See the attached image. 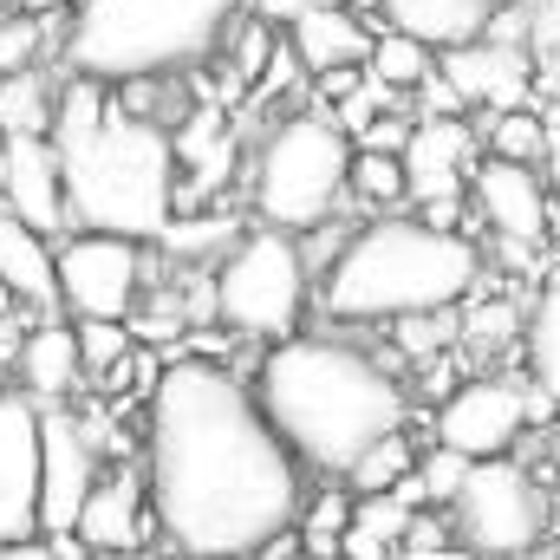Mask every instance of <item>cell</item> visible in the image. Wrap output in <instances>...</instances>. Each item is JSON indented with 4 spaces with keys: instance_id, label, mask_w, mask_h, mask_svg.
Wrapping results in <instances>:
<instances>
[{
    "instance_id": "6da1fadb",
    "label": "cell",
    "mask_w": 560,
    "mask_h": 560,
    "mask_svg": "<svg viewBox=\"0 0 560 560\" xmlns=\"http://www.w3.org/2000/svg\"><path fill=\"white\" fill-rule=\"evenodd\" d=\"M150 522L183 560H261L300 522L306 476L255 392L215 359H170L143 398Z\"/></svg>"
},
{
    "instance_id": "7a4b0ae2",
    "label": "cell",
    "mask_w": 560,
    "mask_h": 560,
    "mask_svg": "<svg viewBox=\"0 0 560 560\" xmlns=\"http://www.w3.org/2000/svg\"><path fill=\"white\" fill-rule=\"evenodd\" d=\"M255 405L293 450V463L332 482H346L365 443L411 423V392L398 372H385L372 352L346 339H313V332L275 339V352L255 372Z\"/></svg>"
},
{
    "instance_id": "3957f363",
    "label": "cell",
    "mask_w": 560,
    "mask_h": 560,
    "mask_svg": "<svg viewBox=\"0 0 560 560\" xmlns=\"http://www.w3.org/2000/svg\"><path fill=\"white\" fill-rule=\"evenodd\" d=\"M52 150L66 176V222L156 242L176 215V143L163 125L131 118L112 105V85L66 72L59 112H52Z\"/></svg>"
},
{
    "instance_id": "277c9868",
    "label": "cell",
    "mask_w": 560,
    "mask_h": 560,
    "mask_svg": "<svg viewBox=\"0 0 560 560\" xmlns=\"http://www.w3.org/2000/svg\"><path fill=\"white\" fill-rule=\"evenodd\" d=\"M482 280V248L463 229H430L418 215H378L352 229L346 255L319 280V313L339 326H392L405 313H443Z\"/></svg>"
},
{
    "instance_id": "5b68a950",
    "label": "cell",
    "mask_w": 560,
    "mask_h": 560,
    "mask_svg": "<svg viewBox=\"0 0 560 560\" xmlns=\"http://www.w3.org/2000/svg\"><path fill=\"white\" fill-rule=\"evenodd\" d=\"M242 0H72L59 66L98 85L118 79H183L222 52Z\"/></svg>"
},
{
    "instance_id": "8992f818",
    "label": "cell",
    "mask_w": 560,
    "mask_h": 560,
    "mask_svg": "<svg viewBox=\"0 0 560 560\" xmlns=\"http://www.w3.org/2000/svg\"><path fill=\"white\" fill-rule=\"evenodd\" d=\"M346 170H352V138L332 125V112H293L280 118L261 156H255V215L268 229H313L346 209Z\"/></svg>"
},
{
    "instance_id": "52a82bcc",
    "label": "cell",
    "mask_w": 560,
    "mask_h": 560,
    "mask_svg": "<svg viewBox=\"0 0 560 560\" xmlns=\"http://www.w3.org/2000/svg\"><path fill=\"white\" fill-rule=\"evenodd\" d=\"M313 280L300 268V242L287 229H248L229 242L215 268V319L242 339H293L306 319Z\"/></svg>"
},
{
    "instance_id": "ba28073f",
    "label": "cell",
    "mask_w": 560,
    "mask_h": 560,
    "mask_svg": "<svg viewBox=\"0 0 560 560\" xmlns=\"http://www.w3.org/2000/svg\"><path fill=\"white\" fill-rule=\"evenodd\" d=\"M443 515H450L456 548L476 560H528L555 528L548 489L535 482L528 463H509V456L469 463V476H463V489Z\"/></svg>"
},
{
    "instance_id": "9c48e42d",
    "label": "cell",
    "mask_w": 560,
    "mask_h": 560,
    "mask_svg": "<svg viewBox=\"0 0 560 560\" xmlns=\"http://www.w3.org/2000/svg\"><path fill=\"white\" fill-rule=\"evenodd\" d=\"M150 275V242L105 235V229H66L52 242L59 313L72 319H131Z\"/></svg>"
},
{
    "instance_id": "30bf717a",
    "label": "cell",
    "mask_w": 560,
    "mask_h": 560,
    "mask_svg": "<svg viewBox=\"0 0 560 560\" xmlns=\"http://www.w3.org/2000/svg\"><path fill=\"white\" fill-rule=\"evenodd\" d=\"M98 469H105L98 418L72 405H39V535L46 541L72 535Z\"/></svg>"
},
{
    "instance_id": "8fae6325",
    "label": "cell",
    "mask_w": 560,
    "mask_h": 560,
    "mask_svg": "<svg viewBox=\"0 0 560 560\" xmlns=\"http://www.w3.org/2000/svg\"><path fill=\"white\" fill-rule=\"evenodd\" d=\"M528 423H535V398L522 385H509V378H469V385H456V392L436 398L430 430H436L443 450H456L469 463H489V456H509L528 436Z\"/></svg>"
},
{
    "instance_id": "7c38bea8",
    "label": "cell",
    "mask_w": 560,
    "mask_h": 560,
    "mask_svg": "<svg viewBox=\"0 0 560 560\" xmlns=\"http://www.w3.org/2000/svg\"><path fill=\"white\" fill-rule=\"evenodd\" d=\"M469 189H476V209H482V222L495 229V242H502L509 255H528V248L548 242L555 209H548V183H541V170L509 163V156H476Z\"/></svg>"
},
{
    "instance_id": "4fadbf2b",
    "label": "cell",
    "mask_w": 560,
    "mask_h": 560,
    "mask_svg": "<svg viewBox=\"0 0 560 560\" xmlns=\"http://www.w3.org/2000/svg\"><path fill=\"white\" fill-rule=\"evenodd\" d=\"M436 79L456 92V105H482V112H515L535 98V52L528 46H495V39H469L436 52Z\"/></svg>"
},
{
    "instance_id": "5bb4252c",
    "label": "cell",
    "mask_w": 560,
    "mask_h": 560,
    "mask_svg": "<svg viewBox=\"0 0 560 560\" xmlns=\"http://www.w3.org/2000/svg\"><path fill=\"white\" fill-rule=\"evenodd\" d=\"M39 535V405L0 392V541Z\"/></svg>"
},
{
    "instance_id": "9a60e30c",
    "label": "cell",
    "mask_w": 560,
    "mask_h": 560,
    "mask_svg": "<svg viewBox=\"0 0 560 560\" xmlns=\"http://www.w3.org/2000/svg\"><path fill=\"white\" fill-rule=\"evenodd\" d=\"M150 489H143L138 463H118V469H98L79 522H72V541L85 555H143L150 541Z\"/></svg>"
},
{
    "instance_id": "2e32d148",
    "label": "cell",
    "mask_w": 560,
    "mask_h": 560,
    "mask_svg": "<svg viewBox=\"0 0 560 560\" xmlns=\"http://www.w3.org/2000/svg\"><path fill=\"white\" fill-rule=\"evenodd\" d=\"M0 209L20 215L39 235H66V176H59V150L52 138H7L0 143Z\"/></svg>"
},
{
    "instance_id": "e0dca14e",
    "label": "cell",
    "mask_w": 560,
    "mask_h": 560,
    "mask_svg": "<svg viewBox=\"0 0 560 560\" xmlns=\"http://www.w3.org/2000/svg\"><path fill=\"white\" fill-rule=\"evenodd\" d=\"M398 156H405L411 202H463V183L476 170V131L469 118H411V138Z\"/></svg>"
},
{
    "instance_id": "ac0fdd59",
    "label": "cell",
    "mask_w": 560,
    "mask_h": 560,
    "mask_svg": "<svg viewBox=\"0 0 560 560\" xmlns=\"http://www.w3.org/2000/svg\"><path fill=\"white\" fill-rule=\"evenodd\" d=\"M85 385V365H79V339H72V319H39L13 339V392L33 398V405H72V392Z\"/></svg>"
},
{
    "instance_id": "d6986e66",
    "label": "cell",
    "mask_w": 560,
    "mask_h": 560,
    "mask_svg": "<svg viewBox=\"0 0 560 560\" xmlns=\"http://www.w3.org/2000/svg\"><path fill=\"white\" fill-rule=\"evenodd\" d=\"M280 39L293 46V59H300L306 79L365 66V52H372V26H365L352 7H339V0H313L306 13H293V20L280 26Z\"/></svg>"
},
{
    "instance_id": "ffe728a7",
    "label": "cell",
    "mask_w": 560,
    "mask_h": 560,
    "mask_svg": "<svg viewBox=\"0 0 560 560\" xmlns=\"http://www.w3.org/2000/svg\"><path fill=\"white\" fill-rule=\"evenodd\" d=\"M489 7H495V0H378V26L418 39L430 52H450V46L482 39Z\"/></svg>"
},
{
    "instance_id": "44dd1931",
    "label": "cell",
    "mask_w": 560,
    "mask_h": 560,
    "mask_svg": "<svg viewBox=\"0 0 560 560\" xmlns=\"http://www.w3.org/2000/svg\"><path fill=\"white\" fill-rule=\"evenodd\" d=\"M0 287L13 293V306H39L59 313V280H52V235L26 229L20 215L0 209Z\"/></svg>"
},
{
    "instance_id": "7402d4cb",
    "label": "cell",
    "mask_w": 560,
    "mask_h": 560,
    "mask_svg": "<svg viewBox=\"0 0 560 560\" xmlns=\"http://www.w3.org/2000/svg\"><path fill=\"white\" fill-rule=\"evenodd\" d=\"M405 528H411V509L398 495H352V528L339 541V560H398Z\"/></svg>"
},
{
    "instance_id": "603a6c76",
    "label": "cell",
    "mask_w": 560,
    "mask_h": 560,
    "mask_svg": "<svg viewBox=\"0 0 560 560\" xmlns=\"http://www.w3.org/2000/svg\"><path fill=\"white\" fill-rule=\"evenodd\" d=\"M59 112V79L46 66L33 72H0V131L7 138H46Z\"/></svg>"
},
{
    "instance_id": "cb8c5ba5",
    "label": "cell",
    "mask_w": 560,
    "mask_h": 560,
    "mask_svg": "<svg viewBox=\"0 0 560 560\" xmlns=\"http://www.w3.org/2000/svg\"><path fill=\"white\" fill-rule=\"evenodd\" d=\"M411 469H418V443H411V423H405V430H385L378 443L359 450V463L346 469V489L352 495H392Z\"/></svg>"
},
{
    "instance_id": "d4e9b609",
    "label": "cell",
    "mask_w": 560,
    "mask_h": 560,
    "mask_svg": "<svg viewBox=\"0 0 560 560\" xmlns=\"http://www.w3.org/2000/svg\"><path fill=\"white\" fill-rule=\"evenodd\" d=\"M72 339H79V365L92 385H118L131 352H138L131 319H72Z\"/></svg>"
},
{
    "instance_id": "484cf974",
    "label": "cell",
    "mask_w": 560,
    "mask_h": 560,
    "mask_svg": "<svg viewBox=\"0 0 560 560\" xmlns=\"http://www.w3.org/2000/svg\"><path fill=\"white\" fill-rule=\"evenodd\" d=\"M430 72H436V52H430V46L392 33V26L372 33V52H365V79H372V85H385V92H418Z\"/></svg>"
},
{
    "instance_id": "4316f807",
    "label": "cell",
    "mask_w": 560,
    "mask_h": 560,
    "mask_svg": "<svg viewBox=\"0 0 560 560\" xmlns=\"http://www.w3.org/2000/svg\"><path fill=\"white\" fill-rule=\"evenodd\" d=\"M300 555L306 560H339V541L352 528V489L346 482H326L313 502H300Z\"/></svg>"
},
{
    "instance_id": "83f0119b",
    "label": "cell",
    "mask_w": 560,
    "mask_h": 560,
    "mask_svg": "<svg viewBox=\"0 0 560 560\" xmlns=\"http://www.w3.org/2000/svg\"><path fill=\"white\" fill-rule=\"evenodd\" d=\"M489 156H509V163H528V170H541V163L555 156V125H548L535 105L489 112Z\"/></svg>"
},
{
    "instance_id": "f1b7e54d",
    "label": "cell",
    "mask_w": 560,
    "mask_h": 560,
    "mask_svg": "<svg viewBox=\"0 0 560 560\" xmlns=\"http://www.w3.org/2000/svg\"><path fill=\"white\" fill-rule=\"evenodd\" d=\"M346 196H359L365 209L398 215V202H411V189H405V156H398V150H359V143H352Z\"/></svg>"
},
{
    "instance_id": "f546056e",
    "label": "cell",
    "mask_w": 560,
    "mask_h": 560,
    "mask_svg": "<svg viewBox=\"0 0 560 560\" xmlns=\"http://www.w3.org/2000/svg\"><path fill=\"white\" fill-rule=\"evenodd\" d=\"M528 365H535L541 398L560 405V287H548V293L528 306Z\"/></svg>"
},
{
    "instance_id": "4dcf8cb0",
    "label": "cell",
    "mask_w": 560,
    "mask_h": 560,
    "mask_svg": "<svg viewBox=\"0 0 560 560\" xmlns=\"http://www.w3.org/2000/svg\"><path fill=\"white\" fill-rule=\"evenodd\" d=\"M463 476H469V456H456V450L430 443V450L418 456V469H411L418 502H423V509H450V502H456V489H463Z\"/></svg>"
},
{
    "instance_id": "1f68e13d",
    "label": "cell",
    "mask_w": 560,
    "mask_h": 560,
    "mask_svg": "<svg viewBox=\"0 0 560 560\" xmlns=\"http://www.w3.org/2000/svg\"><path fill=\"white\" fill-rule=\"evenodd\" d=\"M293 242H300V268H306V280L319 287V280L332 275V261L346 255V242H352V222H346V215H326V222L300 229Z\"/></svg>"
},
{
    "instance_id": "d6a6232c",
    "label": "cell",
    "mask_w": 560,
    "mask_h": 560,
    "mask_svg": "<svg viewBox=\"0 0 560 560\" xmlns=\"http://www.w3.org/2000/svg\"><path fill=\"white\" fill-rule=\"evenodd\" d=\"M528 52L535 66L560 59V0H528Z\"/></svg>"
},
{
    "instance_id": "836d02e7",
    "label": "cell",
    "mask_w": 560,
    "mask_h": 560,
    "mask_svg": "<svg viewBox=\"0 0 560 560\" xmlns=\"http://www.w3.org/2000/svg\"><path fill=\"white\" fill-rule=\"evenodd\" d=\"M405 138H411V118H398V112H385V118H372L365 131H359V150H405Z\"/></svg>"
},
{
    "instance_id": "e575fe53",
    "label": "cell",
    "mask_w": 560,
    "mask_h": 560,
    "mask_svg": "<svg viewBox=\"0 0 560 560\" xmlns=\"http://www.w3.org/2000/svg\"><path fill=\"white\" fill-rule=\"evenodd\" d=\"M0 560H59V548L46 535H26V541H0Z\"/></svg>"
},
{
    "instance_id": "d590c367",
    "label": "cell",
    "mask_w": 560,
    "mask_h": 560,
    "mask_svg": "<svg viewBox=\"0 0 560 560\" xmlns=\"http://www.w3.org/2000/svg\"><path fill=\"white\" fill-rule=\"evenodd\" d=\"M13 7H26V13H52V7H72V0H13Z\"/></svg>"
},
{
    "instance_id": "8d00e7d4",
    "label": "cell",
    "mask_w": 560,
    "mask_h": 560,
    "mask_svg": "<svg viewBox=\"0 0 560 560\" xmlns=\"http://www.w3.org/2000/svg\"><path fill=\"white\" fill-rule=\"evenodd\" d=\"M85 560H143V555H85Z\"/></svg>"
},
{
    "instance_id": "74e56055",
    "label": "cell",
    "mask_w": 560,
    "mask_h": 560,
    "mask_svg": "<svg viewBox=\"0 0 560 560\" xmlns=\"http://www.w3.org/2000/svg\"><path fill=\"white\" fill-rule=\"evenodd\" d=\"M287 560H306V555H287Z\"/></svg>"
},
{
    "instance_id": "f35d334b",
    "label": "cell",
    "mask_w": 560,
    "mask_h": 560,
    "mask_svg": "<svg viewBox=\"0 0 560 560\" xmlns=\"http://www.w3.org/2000/svg\"><path fill=\"white\" fill-rule=\"evenodd\" d=\"M0 7H13V0H0Z\"/></svg>"
},
{
    "instance_id": "ab89813d",
    "label": "cell",
    "mask_w": 560,
    "mask_h": 560,
    "mask_svg": "<svg viewBox=\"0 0 560 560\" xmlns=\"http://www.w3.org/2000/svg\"><path fill=\"white\" fill-rule=\"evenodd\" d=\"M0 143H7V131H0Z\"/></svg>"
},
{
    "instance_id": "60d3db41",
    "label": "cell",
    "mask_w": 560,
    "mask_h": 560,
    "mask_svg": "<svg viewBox=\"0 0 560 560\" xmlns=\"http://www.w3.org/2000/svg\"><path fill=\"white\" fill-rule=\"evenodd\" d=\"M555 560H560V548H555Z\"/></svg>"
}]
</instances>
